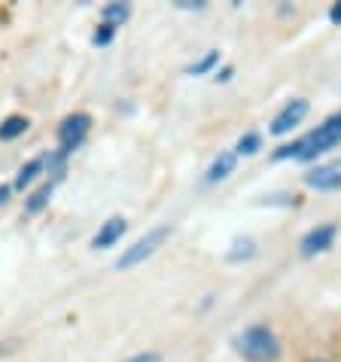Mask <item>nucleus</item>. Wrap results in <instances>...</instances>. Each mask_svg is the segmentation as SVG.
<instances>
[{
  "label": "nucleus",
  "instance_id": "f257e3e1",
  "mask_svg": "<svg viewBox=\"0 0 341 362\" xmlns=\"http://www.w3.org/2000/svg\"><path fill=\"white\" fill-rule=\"evenodd\" d=\"M235 354L244 362H277L284 354V344H280L277 332L268 323H250L241 335L232 338Z\"/></svg>",
  "mask_w": 341,
  "mask_h": 362
},
{
  "label": "nucleus",
  "instance_id": "f03ea898",
  "mask_svg": "<svg viewBox=\"0 0 341 362\" xmlns=\"http://www.w3.org/2000/svg\"><path fill=\"white\" fill-rule=\"evenodd\" d=\"M338 146H341V110L333 116H326L314 132H308L302 137V156H299V162L317 165V158H323L326 153H333Z\"/></svg>",
  "mask_w": 341,
  "mask_h": 362
},
{
  "label": "nucleus",
  "instance_id": "7ed1b4c3",
  "mask_svg": "<svg viewBox=\"0 0 341 362\" xmlns=\"http://www.w3.org/2000/svg\"><path fill=\"white\" fill-rule=\"evenodd\" d=\"M174 235V228H170V223H162V226H153L146 231L144 238H137L132 247H125L122 250V256L113 262L116 271H128V268H137V265H144L149 256H156L158 250L165 247V240Z\"/></svg>",
  "mask_w": 341,
  "mask_h": 362
},
{
  "label": "nucleus",
  "instance_id": "20e7f679",
  "mask_svg": "<svg viewBox=\"0 0 341 362\" xmlns=\"http://www.w3.org/2000/svg\"><path fill=\"white\" fill-rule=\"evenodd\" d=\"M92 132V116L88 113H70L58 125V149H64L67 156H74L79 146L86 144V134Z\"/></svg>",
  "mask_w": 341,
  "mask_h": 362
},
{
  "label": "nucleus",
  "instance_id": "39448f33",
  "mask_svg": "<svg viewBox=\"0 0 341 362\" xmlns=\"http://www.w3.org/2000/svg\"><path fill=\"white\" fill-rule=\"evenodd\" d=\"M338 223H320L314 228H308L302 240H299V256L302 259H314V256H323L335 247L338 240Z\"/></svg>",
  "mask_w": 341,
  "mask_h": 362
},
{
  "label": "nucleus",
  "instance_id": "423d86ee",
  "mask_svg": "<svg viewBox=\"0 0 341 362\" xmlns=\"http://www.w3.org/2000/svg\"><path fill=\"white\" fill-rule=\"evenodd\" d=\"M311 113V104L305 98H293V100H287L284 107L277 110V116L272 119V125H268V132H272L274 137H287V134H293L299 125L305 122V116Z\"/></svg>",
  "mask_w": 341,
  "mask_h": 362
},
{
  "label": "nucleus",
  "instance_id": "0eeeda50",
  "mask_svg": "<svg viewBox=\"0 0 341 362\" xmlns=\"http://www.w3.org/2000/svg\"><path fill=\"white\" fill-rule=\"evenodd\" d=\"M302 183L314 192H341V158L308 168L302 174Z\"/></svg>",
  "mask_w": 341,
  "mask_h": 362
},
{
  "label": "nucleus",
  "instance_id": "6e6552de",
  "mask_svg": "<svg viewBox=\"0 0 341 362\" xmlns=\"http://www.w3.org/2000/svg\"><path fill=\"white\" fill-rule=\"evenodd\" d=\"M235 168H238L235 149H219V153L214 156V162H210L207 170H204V186L223 183V180H229V177L235 174Z\"/></svg>",
  "mask_w": 341,
  "mask_h": 362
},
{
  "label": "nucleus",
  "instance_id": "1a4fd4ad",
  "mask_svg": "<svg viewBox=\"0 0 341 362\" xmlns=\"http://www.w3.org/2000/svg\"><path fill=\"white\" fill-rule=\"evenodd\" d=\"M128 231V223H125V216H110L107 223L95 231V238H92V247L95 250H110V247H116L119 240H122V235Z\"/></svg>",
  "mask_w": 341,
  "mask_h": 362
},
{
  "label": "nucleus",
  "instance_id": "9d476101",
  "mask_svg": "<svg viewBox=\"0 0 341 362\" xmlns=\"http://www.w3.org/2000/svg\"><path fill=\"white\" fill-rule=\"evenodd\" d=\"M256 253H259L256 240L244 235V238H235L232 244H229V250H226V262H229V265H244V262H253Z\"/></svg>",
  "mask_w": 341,
  "mask_h": 362
},
{
  "label": "nucleus",
  "instance_id": "9b49d317",
  "mask_svg": "<svg viewBox=\"0 0 341 362\" xmlns=\"http://www.w3.org/2000/svg\"><path fill=\"white\" fill-rule=\"evenodd\" d=\"M52 192H55V180H46V183H40L34 192L25 198V214L28 216L43 214V210L49 207V201H52Z\"/></svg>",
  "mask_w": 341,
  "mask_h": 362
},
{
  "label": "nucleus",
  "instance_id": "f8f14e48",
  "mask_svg": "<svg viewBox=\"0 0 341 362\" xmlns=\"http://www.w3.org/2000/svg\"><path fill=\"white\" fill-rule=\"evenodd\" d=\"M43 170H46V156H37V158H31V162H28V165L18 168L13 189H16V192H25L28 186H34V183H37Z\"/></svg>",
  "mask_w": 341,
  "mask_h": 362
},
{
  "label": "nucleus",
  "instance_id": "ddd939ff",
  "mask_svg": "<svg viewBox=\"0 0 341 362\" xmlns=\"http://www.w3.org/2000/svg\"><path fill=\"white\" fill-rule=\"evenodd\" d=\"M219 62H223V52H219V49H207V52L198 58V62L186 64L183 74L186 76H207V74H214V70L219 67Z\"/></svg>",
  "mask_w": 341,
  "mask_h": 362
},
{
  "label": "nucleus",
  "instance_id": "4468645a",
  "mask_svg": "<svg viewBox=\"0 0 341 362\" xmlns=\"http://www.w3.org/2000/svg\"><path fill=\"white\" fill-rule=\"evenodd\" d=\"M28 128H31V122H28V116H18V113H13V116H6L4 122H0V140L4 144H13V140H18L22 137Z\"/></svg>",
  "mask_w": 341,
  "mask_h": 362
},
{
  "label": "nucleus",
  "instance_id": "2eb2a0df",
  "mask_svg": "<svg viewBox=\"0 0 341 362\" xmlns=\"http://www.w3.org/2000/svg\"><path fill=\"white\" fill-rule=\"evenodd\" d=\"M128 18H132V4H107L101 9V22H110L116 28H122Z\"/></svg>",
  "mask_w": 341,
  "mask_h": 362
},
{
  "label": "nucleus",
  "instance_id": "dca6fc26",
  "mask_svg": "<svg viewBox=\"0 0 341 362\" xmlns=\"http://www.w3.org/2000/svg\"><path fill=\"white\" fill-rule=\"evenodd\" d=\"M262 149V134L259 132H244L235 144V156H256Z\"/></svg>",
  "mask_w": 341,
  "mask_h": 362
},
{
  "label": "nucleus",
  "instance_id": "f3484780",
  "mask_svg": "<svg viewBox=\"0 0 341 362\" xmlns=\"http://www.w3.org/2000/svg\"><path fill=\"white\" fill-rule=\"evenodd\" d=\"M299 156H302V137L289 140V144H280L272 153V162H299Z\"/></svg>",
  "mask_w": 341,
  "mask_h": 362
},
{
  "label": "nucleus",
  "instance_id": "a211bd4d",
  "mask_svg": "<svg viewBox=\"0 0 341 362\" xmlns=\"http://www.w3.org/2000/svg\"><path fill=\"white\" fill-rule=\"evenodd\" d=\"M116 31L119 28L116 25H110V22H101L95 28V34H92V46H110L116 40Z\"/></svg>",
  "mask_w": 341,
  "mask_h": 362
},
{
  "label": "nucleus",
  "instance_id": "6ab92c4d",
  "mask_svg": "<svg viewBox=\"0 0 341 362\" xmlns=\"http://www.w3.org/2000/svg\"><path fill=\"white\" fill-rule=\"evenodd\" d=\"M259 204H268V207H296L299 204V195H293V192H274V195H262Z\"/></svg>",
  "mask_w": 341,
  "mask_h": 362
},
{
  "label": "nucleus",
  "instance_id": "aec40b11",
  "mask_svg": "<svg viewBox=\"0 0 341 362\" xmlns=\"http://www.w3.org/2000/svg\"><path fill=\"white\" fill-rule=\"evenodd\" d=\"M125 362H162V354H158V350H144V354L128 356Z\"/></svg>",
  "mask_w": 341,
  "mask_h": 362
},
{
  "label": "nucleus",
  "instance_id": "412c9836",
  "mask_svg": "<svg viewBox=\"0 0 341 362\" xmlns=\"http://www.w3.org/2000/svg\"><path fill=\"white\" fill-rule=\"evenodd\" d=\"M232 76H235V67H232V64H226V67H219L216 74H214V83L226 86V83H232Z\"/></svg>",
  "mask_w": 341,
  "mask_h": 362
},
{
  "label": "nucleus",
  "instance_id": "4be33fe9",
  "mask_svg": "<svg viewBox=\"0 0 341 362\" xmlns=\"http://www.w3.org/2000/svg\"><path fill=\"white\" fill-rule=\"evenodd\" d=\"M174 6L177 9H195V13H202V9H207V0H177Z\"/></svg>",
  "mask_w": 341,
  "mask_h": 362
},
{
  "label": "nucleus",
  "instance_id": "5701e85b",
  "mask_svg": "<svg viewBox=\"0 0 341 362\" xmlns=\"http://www.w3.org/2000/svg\"><path fill=\"white\" fill-rule=\"evenodd\" d=\"M329 25H333V28H341V0H335V4L329 6Z\"/></svg>",
  "mask_w": 341,
  "mask_h": 362
},
{
  "label": "nucleus",
  "instance_id": "b1692460",
  "mask_svg": "<svg viewBox=\"0 0 341 362\" xmlns=\"http://www.w3.org/2000/svg\"><path fill=\"white\" fill-rule=\"evenodd\" d=\"M9 195H13V186H9V183H0V204H6Z\"/></svg>",
  "mask_w": 341,
  "mask_h": 362
},
{
  "label": "nucleus",
  "instance_id": "393cba45",
  "mask_svg": "<svg viewBox=\"0 0 341 362\" xmlns=\"http://www.w3.org/2000/svg\"><path fill=\"white\" fill-rule=\"evenodd\" d=\"M305 362H329V359H305Z\"/></svg>",
  "mask_w": 341,
  "mask_h": 362
}]
</instances>
